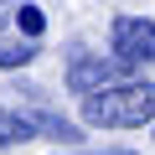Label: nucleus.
<instances>
[{"mask_svg": "<svg viewBox=\"0 0 155 155\" xmlns=\"http://www.w3.org/2000/svg\"><path fill=\"white\" fill-rule=\"evenodd\" d=\"M83 124L88 129H145V124H155V83L150 78H119L109 88L83 93Z\"/></svg>", "mask_w": 155, "mask_h": 155, "instance_id": "1", "label": "nucleus"}, {"mask_svg": "<svg viewBox=\"0 0 155 155\" xmlns=\"http://www.w3.org/2000/svg\"><path fill=\"white\" fill-rule=\"evenodd\" d=\"M109 52L129 67H145L155 62V21L145 16H114L109 21Z\"/></svg>", "mask_w": 155, "mask_h": 155, "instance_id": "2", "label": "nucleus"}, {"mask_svg": "<svg viewBox=\"0 0 155 155\" xmlns=\"http://www.w3.org/2000/svg\"><path fill=\"white\" fill-rule=\"evenodd\" d=\"M119 78H129V62H119L114 52L104 57V52H78L72 62H67V93H93V88H109V83H119Z\"/></svg>", "mask_w": 155, "mask_h": 155, "instance_id": "3", "label": "nucleus"}, {"mask_svg": "<svg viewBox=\"0 0 155 155\" xmlns=\"http://www.w3.org/2000/svg\"><path fill=\"white\" fill-rule=\"evenodd\" d=\"M16 93L26 98V119L36 124V134H47V140H57V145H78V140H83V129H78L62 109H52L41 88H16Z\"/></svg>", "mask_w": 155, "mask_h": 155, "instance_id": "4", "label": "nucleus"}, {"mask_svg": "<svg viewBox=\"0 0 155 155\" xmlns=\"http://www.w3.org/2000/svg\"><path fill=\"white\" fill-rule=\"evenodd\" d=\"M36 52H41V47H36V36H26V31H21V36H0V72H11V67H31Z\"/></svg>", "mask_w": 155, "mask_h": 155, "instance_id": "5", "label": "nucleus"}, {"mask_svg": "<svg viewBox=\"0 0 155 155\" xmlns=\"http://www.w3.org/2000/svg\"><path fill=\"white\" fill-rule=\"evenodd\" d=\"M26 140H36V124L26 114H16V109L0 104V150H5V145H26Z\"/></svg>", "mask_w": 155, "mask_h": 155, "instance_id": "6", "label": "nucleus"}, {"mask_svg": "<svg viewBox=\"0 0 155 155\" xmlns=\"http://www.w3.org/2000/svg\"><path fill=\"white\" fill-rule=\"evenodd\" d=\"M16 26H21L26 36H36V41H41V31H47V16H41V5H16Z\"/></svg>", "mask_w": 155, "mask_h": 155, "instance_id": "7", "label": "nucleus"}, {"mask_svg": "<svg viewBox=\"0 0 155 155\" xmlns=\"http://www.w3.org/2000/svg\"><path fill=\"white\" fill-rule=\"evenodd\" d=\"M11 21H16V0H0V31H5Z\"/></svg>", "mask_w": 155, "mask_h": 155, "instance_id": "8", "label": "nucleus"}, {"mask_svg": "<svg viewBox=\"0 0 155 155\" xmlns=\"http://www.w3.org/2000/svg\"><path fill=\"white\" fill-rule=\"evenodd\" d=\"M104 155H134V150H119V145H114V150H104Z\"/></svg>", "mask_w": 155, "mask_h": 155, "instance_id": "9", "label": "nucleus"}, {"mask_svg": "<svg viewBox=\"0 0 155 155\" xmlns=\"http://www.w3.org/2000/svg\"><path fill=\"white\" fill-rule=\"evenodd\" d=\"M57 155H62V150H57Z\"/></svg>", "mask_w": 155, "mask_h": 155, "instance_id": "10", "label": "nucleus"}]
</instances>
